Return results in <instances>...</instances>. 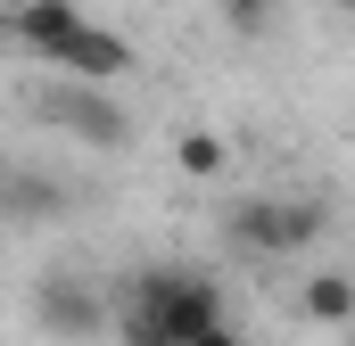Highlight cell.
<instances>
[{
  "instance_id": "obj_12",
  "label": "cell",
  "mask_w": 355,
  "mask_h": 346,
  "mask_svg": "<svg viewBox=\"0 0 355 346\" xmlns=\"http://www.w3.org/2000/svg\"><path fill=\"white\" fill-rule=\"evenodd\" d=\"M331 8H339V17H355V0H331Z\"/></svg>"
},
{
  "instance_id": "obj_8",
  "label": "cell",
  "mask_w": 355,
  "mask_h": 346,
  "mask_svg": "<svg viewBox=\"0 0 355 346\" xmlns=\"http://www.w3.org/2000/svg\"><path fill=\"white\" fill-rule=\"evenodd\" d=\"M174 165L190 173V181H215V173H232V149H223V132H182Z\"/></svg>"
},
{
  "instance_id": "obj_6",
  "label": "cell",
  "mask_w": 355,
  "mask_h": 346,
  "mask_svg": "<svg viewBox=\"0 0 355 346\" xmlns=\"http://www.w3.org/2000/svg\"><path fill=\"white\" fill-rule=\"evenodd\" d=\"M75 206V190L50 165H0V223H58Z\"/></svg>"
},
{
  "instance_id": "obj_11",
  "label": "cell",
  "mask_w": 355,
  "mask_h": 346,
  "mask_svg": "<svg viewBox=\"0 0 355 346\" xmlns=\"http://www.w3.org/2000/svg\"><path fill=\"white\" fill-rule=\"evenodd\" d=\"M190 346H248V338H240V330H232V313H223V322H207Z\"/></svg>"
},
{
  "instance_id": "obj_7",
  "label": "cell",
  "mask_w": 355,
  "mask_h": 346,
  "mask_svg": "<svg viewBox=\"0 0 355 346\" xmlns=\"http://www.w3.org/2000/svg\"><path fill=\"white\" fill-rule=\"evenodd\" d=\"M297 313H306L314 330H355V272H306Z\"/></svg>"
},
{
  "instance_id": "obj_2",
  "label": "cell",
  "mask_w": 355,
  "mask_h": 346,
  "mask_svg": "<svg viewBox=\"0 0 355 346\" xmlns=\"http://www.w3.org/2000/svg\"><path fill=\"white\" fill-rule=\"evenodd\" d=\"M223 239L257 264H281V256H306L314 239H331V206L306 198V190H257L223 215Z\"/></svg>"
},
{
  "instance_id": "obj_3",
  "label": "cell",
  "mask_w": 355,
  "mask_h": 346,
  "mask_svg": "<svg viewBox=\"0 0 355 346\" xmlns=\"http://www.w3.org/2000/svg\"><path fill=\"white\" fill-rule=\"evenodd\" d=\"M116 305L149 313L174 346H190L207 322H223V280H215V272H198V264H141V272L124 280V297H116Z\"/></svg>"
},
{
  "instance_id": "obj_9",
  "label": "cell",
  "mask_w": 355,
  "mask_h": 346,
  "mask_svg": "<svg viewBox=\"0 0 355 346\" xmlns=\"http://www.w3.org/2000/svg\"><path fill=\"white\" fill-rule=\"evenodd\" d=\"M215 8H223V25H232V33H248V42L272 33V17H281V0H215Z\"/></svg>"
},
{
  "instance_id": "obj_1",
  "label": "cell",
  "mask_w": 355,
  "mask_h": 346,
  "mask_svg": "<svg viewBox=\"0 0 355 346\" xmlns=\"http://www.w3.org/2000/svg\"><path fill=\"white\" fill-rule=\"evenodd\" d=\"M8 33H17L33 58H50L58 75H75V83H124V75H132V42H124L116 25L83 17L75 0H17V8H8Z\"/></svg>"
},
{
  "instance_id": "obj_4",
  "label": "cell",
  "mask_w": 355,
  "mask_h": 346,
  "mask_svg": "<svg viewBox=\"0 0 355 346\" xmlns=\"http://www.w3.org/2000/svg\"><path fill=\"white\" fill-rule=\"evenodd\" d=\"M33 116L50 124V132H67V140H83V149H116L132 124H124V107L107 99V83H75V75H58V83L33 91Z\"/></svg>"
},
{
  "instance_id": "obj_10",
  "label": "cell",
  "mask_w": 355,
  "mask_h": 346,
  "mask_svg": "<svg viewBox=\"0 0 355 346\" xmlns=\"http://www.w3.org/2000/svg\"><path fill=\"white\" fill-rule=\"evenodd\" d=\"M107 330H116V346H174L149 313H132V305H116V322H107Z\"/></svg>"
},
{
  "instance_id": "obj_5",
  "label": "cell",
  "mask_w": 355,
  "mask_h": 346,
  "mask_svg": "<svg viewBox=\"0 0 355 346\" xmlns=\"http://www.w3.org/2000/svg\"><path fill=\"white\" fill-rule=\"evenodd\" d=\"M107 322H116V305H107L91 280H75V272H50V280L33 289V330L58 338V346H91Z\"/></svg>"
}]
</instances>
